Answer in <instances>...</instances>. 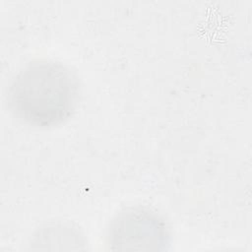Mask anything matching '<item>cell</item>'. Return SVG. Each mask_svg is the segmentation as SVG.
Returning <instances> with one entry per match:
<instances>
[{"mask_svg": "<svg viewBox=\"0 0 252 252\" xmlns=\"http://www.w3.org/2000/svg\"><path fill=\"white\" fill-rule=\"evenodd\" d=\"M80 95L77 75L51 59L29 62L12 79L7 103L23 123L50 128L65 122L75 111Z\"/></svg>", "mask_w": 252, "mask_h": 252, "instance_id": "1", "label": "cell"}, {"mask_svg": "<svg viewBox=\"0 0 252 252\" xmlns=\"http://www.w3.org/2000/svg\"><path fill=\"white\" fill-rule=\"evenodd\" d=\"M86 239L78 226L67 220H52L37 228L31 244L39 249H85Z\"/></svg>", "mask_w": 252, "mask_h": 252, "instance_id": "3", "label": "cell"}, {"mask_svg": "<svg viewBox=\"0 0 252 252\" xmlns=\"http://www.w3.org/2000/svg\"><path fill=\"white\" fill-rule=\"evenodd\" d=\"M106 243L112 250L163 251L170 243V231L156 210L142 205L130 206L109 222Z\"/></svg>", "mask_w": 252, "mask_h": 252, "instance_id": "2", "label": "cell"}]
</instances>
